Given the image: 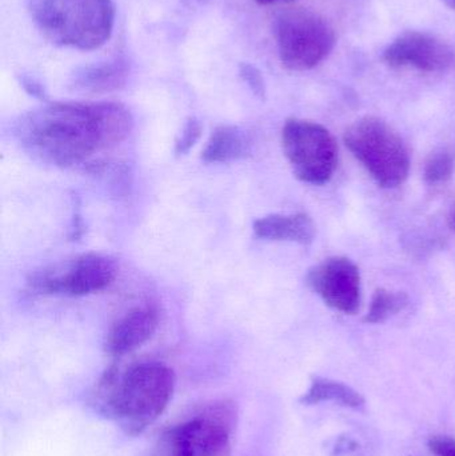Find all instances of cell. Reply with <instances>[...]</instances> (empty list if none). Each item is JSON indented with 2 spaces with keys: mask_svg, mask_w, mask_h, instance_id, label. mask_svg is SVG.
<instances>
[{
  "mask_svg": "<svg viewBox=\"0 0 455 456\" xmlns=\"http://www.w3.org/2000/svg\"><path fill=\"white\" fill-rule=\"evenodd\" d=\"M133 127L130 110L120 103H51L24 114L15 134L32 157L69 167L117 146Z\"/></svg>",
  "mask_w": 455,
  "mask_h": 456,
  "instance_id": "cell-1",
  "label": "cell"
},
{
  "mask_svg": "<svg viewBox=\"0 0 455 456\" xmlns=\"http://www.w3.org/2000/svg\"><path fill=\"white\" fill-rule=\"evenodd\" d=\"M174 388L175 374L160 362H142L123 371L111 367L96 383L90 404L125 434L138 436L167 409Z\"/></svg>",
  "mask_w": 455,
  "mask_h": 456,
  "instance_id": "cell-2",
  "label": "cell"
},
{
  "mask_svg": "<svg viewBox=\"0 0 455 456\" xmlns=\"http://www.w3.org/2000/svg\"><path fill=\"white\" fill-rule=\"evenodd\" d=\"M28 12L45 39L77 50L102 47L114 29L112 0H28Z\"/></svg>",
  "mask_w": 455,
  "mask_h": 456,
  "instance_id": "cell-3",
  "label": "cell"
},
{
  "mask_svg": "<svg viewBox=\"0 0 455 456\" xmlns=\"http://www.w3.org/2000/svg\"><path fill=\"white\" fill-rule=\"evenodd\" d=\"M345 144L362 163L371 178L384 189H395L408 179L410 157L400 134L376 117L353 123L345 133Z\"/></svg>",
  "mask_w": 455,
  "mask_h": 456,
  "instance_id": "cell-4",
  "label": "cell"
},
{
  "mask_svg": "<svg viewBox=\"0 0 455 456\" xmlns=\"http://www.w3.org/2000/svg\"><path fill=\"white\" fill-rule=\"evenodd\" d=\"M234 406L213 404L160 436L152 456H232Z\"/></svg>",
  "mask_w": 455,
  "mask_h": 456,
  "instance_id": "cell-5",
  "label": "cell"
},
{
  "mask_svg": "<svg viewBox=\"0 0 455 456\" xmlns=\"http://www.w3.org/2000/svg\"><path fill=\"white\" fill-rule=\"evenodd\" d=\"M275 39L283 66L291 71H307L325 61L336 45L331 24L312 10L291 8L275 19Z\"/></svg>",
  "mask_w": 455,
  "mask_h": 456,
  "instance_id": "cell-6",
  "label": "cell"
},
{
  "mask_svg": "<svg viewBox=\"0 0 455 456\" xmlns=\"http://www.w3.org/2000/svg\"><path fill=\"white\" fill-rule=\"evenodd\" d=\"M282 149L297 179L307 184L328 183L338 162V146L328 128L305 119L286 120Z\"/></svg>",
  "mask_w": 455,
  "mask_h": 456,
  "instance_id": "cell-7",
  "label": "cell"
},
{
  "mask_svg": "<svg viewBox=\"0 0 455 456\" xmlns=\"http://www.w3.org/2000/svg\"><path fill=\"white\" fill-rule=\"evenodd\" d=\"M117 273V263L111 257L88 252L61 267L37 271L27 284L37 294L85 297L106 289Z\"/></svg>",
  "mask_w": 455,
  "mask_h": 456,
  "instance_id": "cell-8",
  "label": "cell"
},
{
  "mask_svg": "<svg viewBox=\"0 0 455 456\" xmlns=\"http://www.w3.org/2000/svg\"><path fill=\"white\" fill-rule=\"evenodd\" d=\"M382 59L392 69L443 72L455 66V50L437 35L406 31L387 45Z\"/></svg>",
  "mask_w": 455,
  "mask_h": 456,
  "instance_id": "cell-9",
  "label": "cell"
},
{
  "mask_svg": "<svg viewBox=\"0 0 455 456\" xmlns=\"http://www.w3.org/2000/svg\"><path fill=\"white\" fill-rule=\"evenodd\" d=\"M307 284L333 310L347 315L360 310V268L349 257H329L314 265L307 273Z\"/></svg>",
  "mask_w": 455,
  "mask_h": 456,
  "instance_id": "cell-10",
  "label": "cell"
},
{
  "mask_svg": "<svg viewBox=\"0 0 455 456\" xmlns=\"http://www.w3.org/2000/svg\"><path fill=\"white\" fill-rule=\"evenodd\" d=\"M159 326L157 311L149 305L131 308L120 316L104 340L106 353L112 356H123L141 348L151 339Z\"/></svg>",
  "mask_w": 455,
  "mask_h": 456,
  "instance_id": "cell-11",
  "label": "cell"
},
{
  "mask_svg": "<svg viewBox=\"0 0 455 456\" xmlns=\"http://www.w3.org/2000/svg\"><path fill=\"white\" fill-rule=\"evenodd\" d=\"M253 230L256 236L266 240L294 241L302 246H309L315 239L314 222L305 213L264 216L254 222Z\"/></svg>",
  "mask_w": 455,
  "mask_h": 456,
  "instance_id": "cell-12",
  "label": "cell"
},
{
  "mask_svg": "<svg viewBox=\"0 0 455 456\" xmlns=\"http://www.w3.org/2000/svg\"><path fill=\"white\" fill-rule=\"evenodd\" d=\"M127 77V61L122 58H115L77 69L72 74L71 87L80 93H112L122 88Z\"/></svg>",
  "mask_w": 455,
  "mask_h": 456,
  "instance_id": "cell-13",
  "label": "cell"
},
{
  "mask_svg": "<svg viewBox=\"0 0 455 456\" xmlns=\"http://www.w3.org/2000/svg\"><path fill=\"white\" fill-rule=\"evenodd\" d=\"M253 151L250 134L238 126H218L202 151L206 163H232L246 159Z\"/></svg>",
  "mask_w": 455,
  "mask_h": 456,
  "instance_id": "cell-14",
  "label": "cell"
},
{
  "mask_svg": "<svg viewBox=\"0 0 455 456\" xmlns=\"http://www.w3.org/2000/svg\"><path fill=\"white\" fill-rule=\"evenodd\" d=\"M326 402H333L349 409H360L365 404V398L362 394L338 380L313 378L309 390L302 395L301 403L305 406H314Z\"/></svg>",
  "mask_w": 455,
  "mask_h": 456,
  "instance_id": "cell-15",
  "label": "cell"
},
{
  "mask_svg": "<svg viewBox=\"0 0 455 456\" xmlns=\"http://www.w3.org/2000/svg\"><path fill=\"white\" fill-rule=\"evenodd\" d=\"M408 305L409 297L405 292L389 291L386 289H376L370 308L363 321L369 324L384 323L387 319L405 310Z\"/></svg>",
  "mask_w": 455,
  "mask_h": 456,
  "instance_id": "cell-16",
  "label": "cell"
},
{
  "mask_svg": "<svg viewBox=\"0 0 455 456\" xmlns=\"http://www.w3.org/2000/svg\"><path fill=\"white\" fill-rule=\"evenodd\" d=\"M453 157L448 151L435 152L425 163V182L430 186L446 183L453 175Z\"/></svg>",
  "mask_w": 455,
  "mask_h": 456,
  "instance_id": "cell-17",
  "label": "cell"
},
{
  "mask_svg": "<svg viewBox=\"0 0 455 456\" xmlns=\"http://www.w3.org/2000/svg\"><path fill=\"white\" fill-rule=\"evenodd\" d=\"M202 123L197 118H189L182 128L181 134L175 141V154L186 155L191 151L192 147L197 144L202 136Z\"/></svg>",
  "mask_w": 455,
  "mask_h": 456,
  "instance_id": "cell-18",
  "label": "cell"
},
{
  "mask_svg": "<svg viewBox=\"0 0 455 456\" xmlns=\"http://www.w3.org/2000/svg\"><path fill=\"white\" fill-rule=\"evenodd\" d=\"M240 74L243 82L248 86L254 95L264 99L266 96V85H264V77L261 72L250 63H242L240 66Z\"/></svg>",
  "mask_w": 455,
  "mask_h": 456,
  "instance_id": "cell-19",
  "label": "cell"
},
{
  "mask_svg": "<svg viewBox=\"0 0 455 456\" xmlns=\"http://www.w3.org/2000/svg\"><path fill=\"white\" fill-rule=\"evenodd\" d=\"M429 449L435 456H455V439L446 436H433Z\"/></svg>",
  "mask_w": 455,
  "mask_h": 456,
  "instance_id": "cell-20",
  "label": "cell"
},
{
  "mask_svg": "<svg viewBox=\"0 0 455 456\" xmlns=\"http://www.w3.org/2000/svg\"><path fill=\"white\" fill-rule=\"evenodd\" d=\"M23 86L29 94L37 96V98H45V90H43L42 86H40L39 83L35 82V80H23Z\"/></svg>",
  "mask_w": 455,
  "mask_h": 456,
  "instance_id": "cell-21",
  "label": "cell"
},
{
  "mask_svg": "<svg viewBox=\"0 0 455 456\" xmlns=\"http://www.w3.org/2000/svg\"><path fill=\"white\" fill-rule=\"evenodd\" d=\"M449 226L451 230L455 231V208L451 210V216H449Z\"/></svg>",
  "mask_w": 455,
  "mask_h": 456,
  "instance_id": "cell-22",
  "label": "cell"
},
{
  "mask_svg": "<svg viewBox=\"0 0 455 456\" xmlns=\"http://www.w3.org/2000/svg\"><path fill=\"white\" fill-rule=\"evenodd\" d=\"M261 4H272V3L283 2V0H256Z\"/></svg>",
  "mask_w": 455,
  "mask_h": 456,
  "instance_id": "cell-23",
  "label": "cell"
},
{
  "mask_svg": "<svg viewBox=\"0 0 455 456\" xmlns=\"http://www.w3.org/2000/svg\"><path fill=\"white\" fill-rule=\"evenodd\" d=\"M443 2L445 3L449 8H451V10L455 11V0H443Z\"/></svg>",
  "mask_w": 455,
  "mask_h": 456,
  "instance_id": "cell-24",
  "label": "cell"
}]
</instances>
